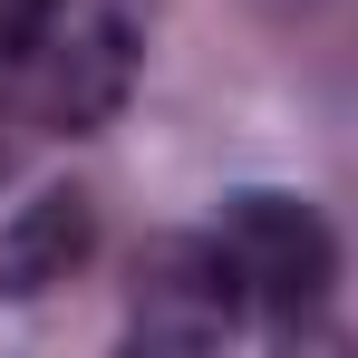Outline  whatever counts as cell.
<instances>
[{"label": "cell", "instance_id": "3", "mask_svg": "<svg viewBox=\"0 0 358 358\" xmlns=\"http://www.w3.org/2000/svg\"><path fill=\"white\" fill-rule=\"evenodd\" d=\"M252 291H242L233 252L213 233H165L145 242V262H136V300H126V329L145 339V349H213V339H233Z\"/></svg>", "mask_w": 358, "mask_h": 358}, {"label": "cell", "instance_id": "1", "mask_svg": "<svg viewBox=\"0 0 358 358\" xmlns=\"http://www.w3.org/2000/svg\"><path fill=\"white\" fill-rule=\"evenodd\" d=\"M136 49H145L136 0H49L39 29L20 39V59L0 68V78L20 87V107H29L39 126L87 136V126H107V117L126 107V87H136Z\"/></svg>", "mask_w": 358, "mask_h": 358}, {"label": "cell", "instance_id": "6", "mask_svg": "<svg viewBox=\"0 0 358 358\" xmlns=\"http://www.w3.org/2000/svg\"><path fill=\"white\" fill-rule=\"evenodd\" d=\"M0 165H10V145H0Z\"/></svg>", "mask_w": 358, "mask_h": 358}, {"label": "cell", "instance_id": "2", "mask_svg": "<svg viewBox=\"0 0 358 358\" xmlns=\"http://www.w3.org/2000/svg\"><path fill=\"white\" fill-rule=\"evenodd\" d=\"M213 242L233 252L242 291L252 310H271V320H300V310H320L329 281H339V233L320 223V203H300V194H233L223 213H213Z\"/></svg>", "mask_w": 358, "mask_h": 358}, {"label": "cell", "instance_id": "5", "mask_svg": "<svg viewBox=\"0 0 358 358\" xmlns=\"http://www.w3.org/2000/svg\"><path fill=\"white\" fill-rule=\"evenodd\" d=\"M39 10H49V0H0V68L20 59V39L39 29Z\"/></svg>", "mask_w": 358, "mask_h": 358}, {"label": "cell", "instance_id": "4", "mask_svg": "<svg viewBox=\"0 0 358 358\" xmlns=\"http://www.w3.org/2000/svg\"><path fill=\"white\" fill-rule=\"evenodd\" d=\"M87 262V194H39L0 223V300H29Z\"/></svg>", "mask_w": 358, "mask_h": 358}]
</instances>
